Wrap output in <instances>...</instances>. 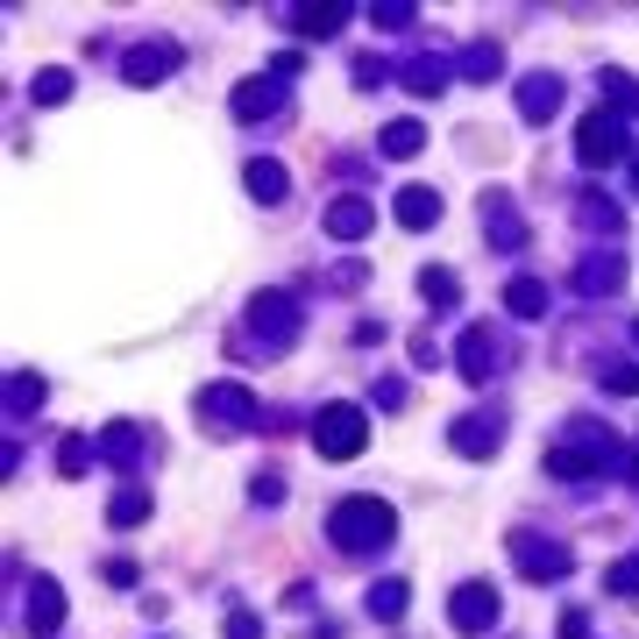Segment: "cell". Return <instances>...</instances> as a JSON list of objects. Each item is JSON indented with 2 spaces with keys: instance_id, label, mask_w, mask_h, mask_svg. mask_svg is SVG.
I'll use <instances>...</instances> for the list:
<instances>
[{
  "instance_id": "22",
  "label": "cell",
  "mask_w": 639,
  "mask_h": 639,
  "mask_svg": "<svg viewBox=\"0 0 639 639\" xmlns=\"http://www.w3.org/2000/svg\"><path fill=\"white\" fill-rule=\"evenodd\" d=\"M249 192H256L263 207H277V199H284V164H271V157L249 164Z\"/></svg>"
},
{
  "instance_id": "8",
  "label": "cell",
  "mask_w": 639,
  "mask_h": 639,
  "mask_svg": "<svg viewBox=\"0 0 639 639\" xmlns=\"http://www.w3.org/2000/svg\"><path fill=\"white\" fill-rule=\"evenodd\" d=\"M348 14H356L348 0H320V8H298V14H292V29L320 43V36H342V29H348Z\"/></svg>"
},
{
  "instance_id": "1",
  "label": "cell",
  "mask_w": 639,
  "mask_h": 639,
  "mask_svg": "<svg viewBox=\"0 0 639 639\" xmlns=\"http://www.w3.org/2000/svg\"><path fill=\"white\" fill-rule=\"evenodd\" d=\"M391 533H398V518L384 497H342L327 518V541L342 554H377V547H391Z\"/></svg>"
},
{
  "instance_id": "2",
  "label": "cell",
  "mask_w": 639,
  "mask_h": 639,
  "mask_svg": "<svg viewBox=\"0 0 639 639\" xmlns=\"http://www.w3.org/2000/svg\"><path fill=\"white\" fill-rule=\"evenodd\" d=\"M363 441H369V412H356V406H320L313 412V448L327 462L363 455Z\"/></svg>"
},
{
  "instance_id": "7",
  "label": "cell",
  "mask_w": 639,
  "mask_h": 639,
  "mask_svg": "<svg viewBox=\"0 0 639 639\" xmlns=\"http://www.w3.org/2000/svg\"><path fill=\"white\" fill-rule=\"evenodd\" d=\"M512 562L526 568V576H568V547L533 541V533H512Z\"/></svg>"
},
{
  "instance_id": "25",
  "label": "cell",
  "mask_w": 639,
  "mask_h": 639,
  "mask_svg": "<svg viewBox=\"0 0 639 639\" xmlns=\"http://www.w3.org/2000/svg\"><path fill=\"white\" fill-rule=\"evenodd\" d=\"M462 64H469L462 78H476V86H491V78H497V64H504V50H497V43H476V50H469Z\"/></svg>"
},
{
  "instance_id": "31",
  "label": "cell",
  "mask_w": 639,
  "mask_h": 639,
  "mask_svg": "<svg viewBox=\"0 0 639 639\" xmlns=\"http://www.w3.org/2000/svg\"><path fill=\"white\" fill-rule=\"evenodd\" d=\"M72 99V72H43L36 78V107H64Z\"/></svg>"
},
{
  "instance_id": "34",
  "label": "cell",
  "mask_w": 639,
  "mask_h": 639,
  "mask_svg": "<svg viewBox=\"0 0 639 639\" xmlns=\"http://www.w3.org/2000/svg\"><path fill=\"white\" fill-rule=\"evenodd\" d=\"M611 597H639V562H618L611 568Z\"/></svg>"
},
{
  "instance_id": "5",
  "label": "cell",
  "mask_w": 639,
  "mask_h": 639,
  "mask_svg": "<svg viewBox=\"0 0 639 639\" xmlns=\"http://www.w3.org/2000/svg\"><path fill=\"white\" fill-rule=\"evenodd\" d=\"M448 618H455V632H491V626H497V590L462 583V590L448 597Z\"/></svg>"
},
{
  "instance_id": "10",
  "label": "cell",
  "mask_w": 639,
  "mask_h": 639,
  "mask_svg": "<svg viewBox=\"0 0 639 639\" xmlns=\"http://www.w3.org/2000/svg\"><path fill=\"white\" fill-rule=\"evenodd\" d=\"M369 228H377L369 199H334V213H327V234H334V242H363Z\"/></svg>"
},
{
  "instance_id": "11",
  "label": "cell",
  "mask_w": 639,
  "mask_h": 639,
  "mask_svg": "<svg viewBox=\"0 0 639 639\" xmlns=\"http://www.w3.org/2000/svg\"><path fill=\"white\" fill-rule=\"evenodd\" d=\"M242 122H263V114H277L284 107V93H277V78H249V86H234V99H228Z\"/></svg>"
},
{
  "instance_id": "29",
  "label": "cell",
  "mask_w": 639,
  "mask_h": 639,
  "mask_svg": "<svg viewBox=\"0 0 639 639\" xmlns=\"http://www.w3.org/2000/svg\"><path fill=\"white\" fill-rule=\"evenodd\" d=\"M8 406L14 412H36L43 406V377H8Z\"/></svg>"
},
{
  "instance_id": "36",
  "label": "cell",
  "mask_w": 639,
  "mask_h": 639,
  "mask_svg": "<svg viewBox=\"0 0 639 639\" xmlns=\"http://www.w3.org/2000/svg\"><path fill=\"white\" fill-rule=\"evenodd\" d=\"M369 14H377L384 29H406V22H412V8H406V0H384V8H369Z\"/></svg>"
},
{
  "instance_id": "28",
  "label": "cell",
  "mask_w": 639,
  "mask_h": 639,
  "mask_svg": "<svg viewBox=\"0 0 639 639\" xmlns=\"http://www.w3.org/2000/svg\"><path fill=\"white\" fill-rule=\"evenodd\" d=\"M597 86L611 93V107H626V114H639V86H632L626 72H597Z\"/></svg>"
},
{
  "instance_id": "6",
  "label": "cell",
  "mask_w": 639,
  "mask_h": 639,
  "mask_svg": "<svg viewBox=\"0 0 639 639\" xmlns=\"http://www.w3.org/2000/svg\"><path fill=\"white\" fill-rule=\"evenodd\" d=\"M22 626H29V639H50V632L64 626V590H57V583H29Z\"/></svg>"
},
{
  "instance_id": "4",
  "label": "cell",
  "mask_w": 639,
  "mask_h": 639,
  "mask_svg": "<svg viewBox=\"0 0 639 639\" xmlns=\"http://www.w3.org/2000/svg\"><path fill=\"white\" fill-rule=\"evenodd\" d=\"M576 157L583 164H618L626 157V136H618V114H583V128H576Z\"/></svg>"
},
{
  "instance_id": "15",
  "label": "cell",
  "mask_w": 639,
  "mask_h": 639,
  "mask_svg": "<svg viewBox=\"0 0 639 639\" xmlns=\"http://www.w3.org/2000/svg\"><path fill=\"white\" fill-rule=\"evenodd\" d=\"M562 107V78H526V86H518V114H526V122H547V114Z\"/></svg>"
},
{
  "instance_id": "9",
  "label": "cell",
  "mask_w": 639,
  "mask_h": 639,
  "mask_svg": "<svg viewBox=\"0 0 639 639\" xmlns=\"http://www.w3.org/2000/svg\"><path fill=\"white\" fill-rule=\"evenodd\" d=\"M455 369H462L469 384H483V377L497 369V334H491V327H469V334H462V363H455Z\"/></svg>"
},
{
  "instance_id": "12",
  "label": "cell",
  "mask_w": 639,
  "mask_h": 639,
  "mask_svg": "<svg viewBox=\"0 0 639 639\" xmlns=\"http://www.w3.org/2000/svg\"><path fill=\"white\" fill-rule=\"evenodd\" d=\"M171 64H178L171 43H136V50H128V78H136V86H157Z\"/></svg>"
},
{
  "instance_id": "24",
  "label": "cell",
  "mask_w": 639,
  "mask_h": 639,
  "mask_svg": "<svg viewBox=\"0 0 639 639\" xmlns=\"http://www.w3.org/2000/svg\"><path fill=\"white\" fill-rule=\"evenodd\" d=\"M419 292H427V306H455V292H462V284H455V271H419Z\"/></svg>"
},
{
  "instance_id": "27",
  "label": "cell",
  "mask_w": 639,
  "mask_h": 639,
  "mask_svg": "<svg viewBox=\"0 0 639 639\" xmlns=\"http://www.w3.org/2000/svg\"><path fill=\"white\" fill-rule=\"evenodd\" d=\"M99 448H107L114 462H136L143 455V427H107V441H99Z\"/></svg>"
},
{
  "instance_id": "26",
  "label": "cell",
  "mask_w": 639,
  "mask_h": 639,
  "mask_svg": "<svg viewBox=\"0 0 639 639\" xmlns=\"http://www.w3.org/2000/svg\"><path fill=\"white\" fill-rule=\"evenodd\" d=\"M406 86L433 99V93H441V86H448V64H441V57H419V64H412V72H406Z\"/></svg>"
},
{
  "instance_id": "33",
  "label": "cell",
  "mask_w": 639,
  "mask_h": 639,
  "mask_svg": "<svg viewBox=\"0 0 639 639\" xmlns=\"http://www.w3.org/2000/svg\"><path fill=\"white\" fill-rule=\"evenodd\" d=\"M583 221H590V228H604V234H611V228H618V207H611V199H583Z\"/></svg>"
},
{
  "instance_id": "35",
  "label": "cell",
  "mask_w": 639,
  "mask_h": 639,
  "mask_svg": "<svg viewBox=\"0 0 639 639\" xmlns=\"http://www.w3.org/2000/svg\"><path fill=\"white\" fill-rule=\"evenodd\" d=\"M228 639H263V618L256 611H228Z\"/></svg>"
},
{
  "instance_id": "30",
  "label": "cell",
  "mask_w": 639,
  "mask_h": 639,
  "mask_svg": "<svg viewBox=\"0 0 639 639\" xmlns=\"http://www.w3.org/2000/svg\"><path fill=\"white\" fill-rule=\"evenodd\" d=\"M93 455H99V448H93V441H78V433H72V441H64V448H57L64 476H86V469H93Z\"/></svg>"
},
{
  "instance_id": "23",
  "label": "cell",
  "mask_w": 639,
  "mask_h": 639,
  "mask_svg": "<svg viewBox=\"0 0 639 639\" xmlns=\"http://www.w3.org/2000/svg\"><path fill=\"white\" fill-rule=\"evenodd\" d=\"M107 518H114L122 533H128V526H143V518H149V491H122V497L107 504Z\"/></svg>"
},
{
  "instance_id": "20",
  "label": "cell",
  "mask_w": 639,
  "mask_h": 639,
  "mask_svg": "<svg viewBox=\"0 0 639 639\" xmlns=\"http://www.w3.org/2000/svg\"><path fill=\"white\" fill-rule=\"evenodd\" d=\"M618 277H626V263H618V256H583V271H576L583 292H618Z\"/></svg>"
},
{
  "instance_id": "19",
  "label": "cell",
  "mask_w": 639,
  "mask_h": 639,
  "mask_svg": "<svg viewBox=\"0 0 639 639\" xmlns=\"http://www.w3.org/2000/svg\"><path fill=\"white\" fill-rule=\"evenodd\" d=\"M419 143H427V128H419V122H391V128L377 136V149H384V157H398V164L419 157Z\"/></svg>"
},
{
  "instance_id": "18",
  "label": "cell",
  "mask_w": 639,
  "mask_h": 639,
  "mask_svg": "<svg viewBox=\"0 0 639 639\" xmlns=\"http://www.w3.org/2000/svg\"><path fill=\"white\" fill-rule=\"evenodd\" d=\"M497 441H504L497 419H462V427H455V448H462V455H497Z\"/></svg>"
},
{
  "instance_id": "16",
  "label": "cell",
  "mask_w": 639,
  "mask_h": 639,
  "mask_svg": "<svg viewBox=\"0 0 639 639\" xmlns=\"http://www.w3.org/2000/svg\"><path fill=\"white\" fill-rule=\"evenodd\" d=\"M199 406L221 419V427H249V391H242V384H213V391L199 398Z\"/></svg>"
},
{
  "instance_id": "3",
  "label": "cell",
  "mask_w": 639,
  "mask_h": 639,
  "mask_svg": "<svg viewBox=\"0 0 639 639\" xmlns=\"http://www.w3.org/2000/svg\"><path fill=\"white\" fill-rule=\"evenodd\" d=\"M249 334H256V348H284L298 334V306L284 292H263L256 306H249Z\"/></svg>"
},
{
  "instance_id": "17",
  "label": "cell",
  "mask_w": 639,
  "mask_h": 639,
  "mask_svg": "<svg viewBox=\"0 0 639 639\" xmlns=\"http://www.w3.org/2000/svg\"><path fill=\"white\" fill-rule=\"evenodd\" d=\"M504 306H512L518 320H541L547 313V284L541 277H512V284H504Z\"/></svg>"
},
{
  "instance_id": "32",
  "label": "cell",
  "mask_w": 639,
  "mask_h": 639,
  "mask_svg": "<svg viewBox=\"0 0 639 639\" xmlns=\"http://www.w3.org/2000/svg\"><path fill=\"white\" fill-rule=\"evenodd\" d=\"M604 391L632 398V391H639V363H611V369H604Z\"/></svg>"
},
{
  "instance_id": "13",
  "label": "cell",
  "mask_w": 639,
  "mask_h": 639,
  "mask_svg": "<svg viewBox=\"0 0 639 639\" xmlns=\"http://www.w3.org/2000/svg\"><path fill=\"white\" fill-rule=\"evenodd\" d=\"M483 221H491L497 249H518V242H526V221L512 213V199H504V192H483Z\"/></svg>"
},
{
  "instance_id": "14",
  "label": "cell",
  "mask_w": 639,
  "mask_h": 639,
  "mask_svg": "<svg viewBox=\"0 0 639 639\" xmlns=\"http://www.w3.org/2000/svg\"><path fill=\"white\" fill-rule=\"evenodd\" d=\"M398 221H406L412 234L433 228V221H441V192H427V185H406V192H398Z\"/></svg>"
},
{
  "instance_id": "21",
  "label": "cell",
  "mask_w": 639,
  "mask_h": 639,
  "mask_svg": "<svg viewBox=\"0 0 639 639\" xmlns=\"http://www.w3.org/2000/svg\"><path fill=\"white\" fill-rule=\"evenodd\" d=\"M406 604H412L406 583H377V590H369V618H384V626H391V618H406Z\"/></svg>"
},
{
  "instance_id": "37",
  "label": "cell",
  "mask_w": 639,
  "mask_h": 639,
  "mask_svg": "<svg viewBox=\"0 0 639 639\" xmlns=\"http://www.w3.org/2000/svg\"><path fill=\"white\" fill-rule=\"evenodd\" d=\"M632 342H639V327H632Z\"/></svg>"
}]
</instances>
